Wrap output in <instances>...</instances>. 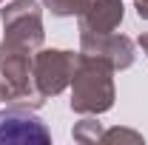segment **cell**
I'll return each instance as SVG.
<instances>
[{"instance_id":"30bf717a","label":"cell","mask_w":148,"mask_h":145,"mask_svg":"<svg viewBox=\"0 0 148 145\" xmlns=\"http://www.w3.org/2000/svg\"><path fill=\"white\" fill-rule=\"evenodd\" d=\"M100 142H143V134L128 131V128H111V131H103Z\"/></svg>"},{"instance_id":"277c9868","label":"cell","mask_w":148,"mask_h":145,"mask_svg":"<svg viewBox=\"0 0 148 145\" xmlns=\"http://www.w3.org/2000/svg\"><path fill=\"white\" fill-rule=\"evenodd\" d=\"M0 17H3L6 40L20 43L32 51L43 49L46 31H43V9L37 0H12V3H6Z\"/></svg>"},{"instance_id":"5b68a950","label":"cell","mask_w":148,"mask_h":145,"mask_svg":"<svg viewBox=\"0 0 148 145\" xmlns=\"http://www.w3.org/2000/svg\"><path fill=\"white\" fill-rule=\"evenodd\" d=\"M51 134L29 105H9L0 111V145H49Z\"/></svg>"},{"instance_id":"6da1fadb","label":"cell","mask_w":148,"mask_h":145,"mask_svg":"<svg viewBox=\"0 0 148 145\" xmlns=\"http://www.w3.org/2000/svg\"><path fill=\"white\" fill-rule=\"evenodd\" d=\"M114 108V68L103 57L80 51V63L71 80V111L77 114H106Z\"/></svg>"},{"instance_id":"5bb4252c","label":"cell","mask_w":148,"mask_h":145,"mask_svg":"<svg viewBox=\"0 0 148 145\" xmlns=\"http://www.w3.org/2000/svg\"><path fill=\"white\" fill-rule=\"evenodd\" d=\"M0 3H3V0H0Z\"/></svg>"},{"instance_id":"3957f363","label":"cell","mask_w":148,"mask_h":145,"mask_svg":"<svg viewBox=\"0 0 148 145\" xmlns=\"http://www.w3.org/2000/svg\"><path fill=\"white\" fill-rule=\"evenodd\" d=\"M77 63H80V54L74 51H63V49H37L34 51V85L37 91L49 100V97H57L71 85L74 71H77Z\"/></svg>"},{"instance_id":"7c38bea8","label":"cell","mask_w":148,"mask_h":145,"mask_svg":"<svg viewBox=\"0 0 148 145\" xmlns=\"http://www.w3.org/2000/svg\"><path fill=\"white\" fill-rule=\"evenodd\" d=\"M6 100H12V91H9V85L0 80V103H6Z\"/></svg>"},{"instance_id":"ba28073f","label":"cell","mask_w":148,"mask_h":145,"mask_svg":"<svg viewBox=\"0 0 148 145\" xmlns=\"http://www.w3.org/2000/svg\"><path fill=\"white\" fill-rule=\"evenodd\" d=\"M71 137L77 140V142H83V145L100 142V140H103V122H97L94 114H86V120H80V122L74 125Z\"/></svg>"},{"instance_id":"8992f818","label":"cell","mask_w":148,"mask_h":145,"mask_svg":"<svg viewBox=\"0 0 148 145\" xmlns=\"http://www.w3.org/2000/svg\"><path fill=\"white\" fill-rule=\"evenodd\" d=\"M80 51L91 57H103L114 71H125L134 66V40L125 34H86L80 31Z\"/></svg>"},{"instance_id":"4fadbf2b","label":"cell","mask_w":148,"mask_h":145,"mask_svg":"<svg viewBox=\"0 0 148 145\" xmlns=\"http://www.w3.org/2000/svg\"><path fill=\"white\" fill-rule=\"evenodd\" d=\"M137 43H140L143 54H148V31H145V34H140V40H137Z\"/></svg>"},{"instance_id":"9c48e42d","label":"cell","mask_w":148,"mask_h":145,"mask_svg":"<svg viewBox=\"0 0 148 145\" xmlns=\"http://www.w3.org/2000/svg\"><path fill=\"white\" fill-rule=\"evenodd\" d=\"M88 0H43V9H49L54 17H80Z\"/></svg>"},{"instance_id":"8fae6325","label":"cell","mask_w":148,"mask_h":145,"mask_svg":"<svg viewBox=\"0 0 148 145\" xmlns=\"http://www.w3.org/2000/svg\"><path fill=\"white\" fill-rule=\"evenodd\" d=\"M134 9L143 20H148V0H134Z\"/></svg>"},{"instance_id":"52a82bcc","label":"cell","mask_w":148,"mask_h":145,"mask_svg":"<svg viewBox=\"0 0 148 145\" xmlns=\"http://www.w3.org/2000/svg\"><path fill=\"white\" fill-rule=\"evenodd\" d=\"M125 6L123 0H88L80 14V31L86 34H111L123 23Z\"/></svg>"},{"instance_id":"7a4b0ae2","label":"cell","mask_w":148,"mask_h":145,"mask_svg":"<svg viewBox=\"0 0 148 145\" xmlns=\"http://www.w3.org/2000/svg\"><path fill=\"white\" fill-rule=\"evenodd\" d=\"M32 66H34V51L3 37V43H0V77L12 91V103L29 105V108H40L46 103V97L34 85Z\"/></svg>"}]
</instances>
